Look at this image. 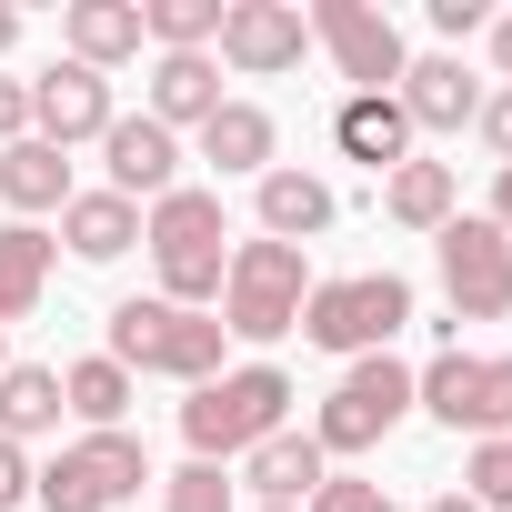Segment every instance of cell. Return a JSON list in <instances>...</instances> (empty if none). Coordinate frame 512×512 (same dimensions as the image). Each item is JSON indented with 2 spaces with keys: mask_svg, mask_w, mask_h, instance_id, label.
<instances>
[{
  "mask_svg": "<svg viewBox=\"0 0 512 512\" xmlns=\"http://www.w3.org/2000/svg\"><path fill=\"white\" fill-rule=\"evenodd\" d=\"M332 151L362 161L372 181H392V171L412 161V121H402V101H392V91H352V101L332 111Z\"/></svg>",
  "mask_w": 512,
  "mask_h": 512,
  "instance_id": "ac0fdd59",
  "label": "cell"
},
{
  "mask_svg": "<svg viewBox=\"0 0 512 512\" xmlns=\"http://www.w3.org/2000/svg\"><path fill=\"white\" fill-rule=\"evenodd\" d=\"M231 472H241V492H251V502H292V512L332 482V462H322V442H312V432H272L262 452H241Z\"/></svg>",
  "mask_w": 512,
  "mask_h": 512,
  "instance_id": "ffe728a7",
  "label": "cell"
},
{
  "mask_svg": "<svg viewBox=\"0 0 512 512\" xmlns=\"http://www.w3.org/2000/svg\"><path fill=\"white\" fill-rule=\"evenodd\" d=\"M402 422H412V362L362 352V362H342L332 402L312 412V442H322V462H352V452H382Z\"/></svg>",
  "mask_w": 512,
  "mask_h": 512,
  "instance_id": "8992f818",
  "label": "cell"
},
{
  "mask_svg": "<svg viewBox=\"0 0 512 512\" xmlns=\"http://www.w3.org/2000/svg\"><path fill=\"white\" fill-rule=\"evenodd\" d=\"M492 71H502V91H512V11L492 21Z\"/></svg>",
  "mask_w": 512,
  "mask_h": 512,
  "instance_id": "e575fe53",
  "label": "cell"
},
{
  "mask_svg": "<svg viewBox=\"0 0 512 512\" xmlns=\"http://www.w3.org/2000/svg\"><path fill=\"white\" fill-rule=\"evenodd\" d=\"M71 412H61V372L51 362H11V372H0V442H51Z\"/></svg>",
  "mask_w": 512,
  "mask_h": 512,
  "instance_id": "cb8c5ba5",
  "label": "cell"
},
{
  "mask_svg": "<svg viewBox=\"0 0 512 512\" xmlns=\"http://www.w3.org/2000/svg\"><path fill=\"white\" fill-rule=\"evenodd\" d=\"M141 482H151L141 432H81L31 472V502L41 512H121V502H141Z\"/></svg>",
  "mask_w": 512,
  "mask_h": 512,
  "instance_id": "52a82bcc",
  "label": "cell"
},
{
  "mask_svg": "<svg viewBox=\"0 0 512 512\" xmlns=\"http://www.w3.org/2000/svg\"><path fill=\"white\" fill-rule=\"evenodd\" d=\"M101 191H121V201H161V191H181V131H161L151 111H121L111 131H101Z\"/></svg>",
  "mask_w": 512,
  "mask_h": 512,
  "instance_id": "4fadbf2b",
  "label": "cell"
},
{
  "mask_svg": "<svg viewBox=\"0 0 512 512\" xmlns=\"http://www.w3.org/2000/svg\"><path fill=\"white\" fill-rule=\"evenodd\" d=\"M121 121V101H111V81L101 71H81V61H51L41 81H31V141H51V151H101V131Z\"/></svg>",
  "mask_w": 512,
  "mask_h": 512,
  "instance_id": "7c38bea8",
  "label": "cell"
},
{
  "mask_svg": "<svg viewBox=\"0 0 512 512\" xmlns=\"http://www.w3.org/2000/svg\"><path fill=\"white\" fill-rule=\"evenodd\" d=\"M402 322H412V282L402 272H342V282H312V302H302V342L332 352V362L392 352Z\"/></svg>",
  "mask_w": 512,
  "mask_h": 512,
  "instance_id": "5b68a950",
  "label": "cell"
},
{
  "mask_svg": "<svg viewBox=\"0 0 512 512\" xmlns=\"http://www.w3.org/2000/svg\"><path fill=\"white\" fill-rule=\"evenodd\" d=\"M382 211H392L402 231H442V221L462 211V181H452V161H422V151H412V161L382 181Z\"/></svg>",
  "mask_w": 512,
  "mask_h": 512,
  "instance_id": "d4e9b609",
  "label": "cell"
},
{
  "mask_svg": "<svg viewBox=\"0 0 512 512\" xmlns=\"http://www.w3.org/2000/svg\"><path fill=\"white\" fill-rule=\"evenodd\" d=\"M131 241H141V201H121V191H71L61 201V251L71 262H121Z\"/></svg>",
  "mask_w": 512,
  "mask_h": 512,
  "instance_id": "7402d4cb",
  "label": "cell"
},
{
  "mask_svg": "<svg viewBox=\"0 0 512 512\" xmlns=\"http://www.w3.org/2000/svg\"><path fill=\"white\" fill-rule=\"evenodd\" d=\"M0 372H11V352H0Z\"/></svg>",
  "mask_w": 512,
  "mask_h": 512,
  "instance_id": "f35d334b",
  "label": "cell"
},
{
  "mask_svg": "<svg viewBox=\"0 0 512 512\" xmlns=\"http://www.w3.org/2000/svg\"><path fill=\"white\" fill-rule=\"evenodd\" d=\"M191 141H201V161H211L221 181H262V171L282 161V121H272L262 101H221Z\"/></svg>",
  "mask_w": 512,
  "mask_h": 512,
  "instance_id": "d6986e66",
  "label": "cell"
},
{
  "mask_svg": "<svg viewBox=\"0 0 512 512\" xmlns=\"http://www.w3.org/2000/svg\"><path fill=\"white\" fill-rule=\"evenodd\" d=\"M0 201H11V221H51V211L71 201V151L11 141V151H0Z\"/></svg>",
  "mask_w": 512,
  "mask_h": 512,
  "instance_id": "603a6c76",
  "label": "cell"
},
{
  "mask_svg": "<svg viewBox=\"0 0 512 512\" xmlns=\"http://www.w3.org/2000/svg\"><path fill=\"white\" fill-rule=\"evenodd\" d=\"M302 302H312V251L292 241H231V272H221V332L231 342H282L302 332Z\"/></svg>",
  "mask_w": 512,
  "mask_h": 512,
  "instance_id": "277c9868",
  "label": "cell"
},
{
  "mask_svg": "<svg viewBox=\"0 0 512 512\" xmlns=\"http://www.w3.org/2000/svg\"><path fill=\"white\" fill-rule=\"evenodd\" d=\"M432 262H442V302H452L442 342H452L462 322H502V312H512V241H502L482 211H452V221L432 231Z\"/></svg>",
  "mask_w": 512,
  "mask_h": 512,
  "instance_id": "9c48e42d",
  "label": "cell"
},
{
  "mask_svg": "<svg viewBox=\"0 0 512 512\" xmlns=\"http://www.w3.org/2000/svg\"><path fill=\"white\" fill-rule=\"evenodd\" d=\"M21 51V11H11V0H0V61H11Z\"/></svg>",
  "mask_w": 512,
  "mask_h": 512,
  "instance_id": "d590c367",
  "label": "cell"
},
{
  "mask_svg": "<svg viewBox=\"0 0 512 512\" xmlns=\"http://www.w3.org/2000/svg\"><path fill=\"white\" fill-rule=\"evenodd\" d=\"M11 141H31V81L0 71V151H11Z\"/></svg>",
  "mask_w": 512,
  "mask_h": 512,
  "instance_id": "4dcf8cb0",
  "label": "cell"
},
{
  "mask_svg": "<svg viewBox=\"0 0 512 512\" xmlns=\"http://www.w3.org/2000/svg\"><path fill=\"white\" fill-rule=\"evenodd\" d=\"M31 472H41V462H31L21 442H0V512H21V502H31Z\"/></svg>",
  "mask_w": 512,
  "mask_h": 512,
  "instance_id": "1f68e13d",
  "label": "cell"
},
{
  "mask_svg": "<svg viewBox=\"0 0 512 512\" xmlns=\"http://www.w3.org/2000/svg\"><path fill=\"white\" fill-rule=\"evenodd\" d=\"M221 312H181V302H161V292H131V302H111V362L141 382V372H161V382H181V392H201L211 372H231L221 362Z\"/></svg>",
  "mask_w": 512,
  "mask_h": 512,
  "instance_id": "3957f363",
  "label": "cell"
},
{
  "mask_svg": "<svg viewBox=\"0 0 512 512\" xmlns=\"http://www.w3.org/2000/svg\"><path fill=\"white\" fill-rule=\"evenodd\" d=\"M302 512H402V502H392L382 482H362V472H332V482H322Z\"/></svg>",
  "mask_w": 512,
  "mask_h": 512,
  "instance_id": "f1b7e54d",
  "label": "cell"
},
{
  "mask_svg": "<svg viewBox=\"0 0 512 512\" xmlns=\"http://www.w3.org/2000/svg\"><path fill=\"white\" fill-rule=\"evenodd\" d=\"M141 251H151V272H161V302L211 312L221 302V272H231V211H221V191H201V181L161 191L141 211Z\"/></svg>",
  "mask_w": 512,
  "mask_h": 512,
  "instance_id": "7a4b0ae2",
  "label": "cell"
},
{
  "mask_svg": "<svg viewBox=\"0 0 512 512\" xmlns=\"http://www.w3.org/2000/svg\"><path fill=\"white\" fill-rule=\"evenodd\" d=\"M432 31L442 41H472V31H492V11H482V0H432Z\"/></svg>",
  "mask_w": 512,
  "mask_h": 512,
  "instance_id": "d6a6232c",
  "label": "cell"
},
{
  "mask_svg": "<svg viewBox=\"0 0 512 512\" xmlns=\"http://www.w3.org/2000/svg\"><path fill=\"white\" fill-rule=\"evenodd\" d=\"M302 51H312L302 0H221V41H211V61H221L231 81H282V71H302Z\"/></svg>",
  "mask_w": 512,
  "mask_h": 512,
  "instance_id": "8fae6325",
  "label": "cell"
},
{
  "mask_svg": "<svg viewBox=\"0 0 512 512\" xmlns=\"http://www.w3.org/2000/svg\"><path fill=\"white\" fill-rule=\"evenodd\" d=\"M292 372L282 362H231V372H211L191 402H181V442H191V462H241V452H262L272 432H292Z\"/></svg>",
  "mask_w": 512,
  "mask_h": 512,
  "instance_id": "6da1fadb",
  "label": "cell"
},
{
  "mask_svg": "<svg viewBox=\"0 0 512 512\" xmlns=\"http://www.w3.org/2000/svg\"><path fill=\"white\" fill-rule=\"evenodd\" d=\"M51 262H61V241H51L41 221H0V332L41 312V292H51Z\"/></svg>",
  "mask_w": 512,
  "mask_h": 512,
  "instance_id": "44dd1931",
  "label": "cell"
},
{
  "mask_svg": "<svg viewBox=\"0 0 512 512\" xmlns=\"http://www.w3.org/2000/svg\"><path fill=\"white\" fill-rule=\"evenodd\" d=\"M151 51H211L221 41V0H141Z\"/></svg>",
  "mask_w": 512,
  "mask_h": 512,
  "instance_id": "4316f807",
  "label": "cell"
},
{
  "mask_svg": "<svg viewBox=\"0 0 512 512\" xmlns=\"http://www.w3.org/2000/svg\"><path fill=\"white\" fill-rule=\"evenodd\" d=\"M151 51V31H141V0H71L61 11V61H81V71H121V61H141Z\"/></svg>",
  "mask_w": 512,
  "mask_h": 512,
  "instance_id": "e0dca14e",
  "label": "cell"
},
{
  "mask_svg": "<svg viewBox=\"0 0 512 512\" xmlns=\"http://www.w3.org/2000/svg\"><path fill=\"white\" fill-rule=\"evenodd\" d=\"M61 412H71L81 432H131V372H121L111 352L71 362V372H61Z\"/></svg>",
  "mask_w": 512,
  "mask_h": 512,
  "instance_id": "484cf974",
  "label": "cell"
},
{
  "mask_svg": "<svg viewBox=\"0 0 512 512\" xmlns=\"http://www.w3.org/2000/svg\"><path fill=\"white\" fill-rule=\"evenodd\" d=\"M492 231H512V171H492V211H482Z\"/></svg>",
  "mask_w": 512,
  "mask_h": 512,
  "instance_id": "836d02e7",
  "label": "cell"
},
{
  "mask_svg": "<svg viewBox=\"0 0 512 512\" xmlns=\"http://www.w3.org/2000/svg\"><path fill=\"white\" fill-rule=\"evenodd\" d=\"M342 221V191L322 181V171H302V161H272L262 181H251V231H262V241H322Z\"/></svg>",
  "mask_w": 512,
  "mask_h": 512,
  "instance_id": "5bb4252c",
  "label": "cell"
},
{
  "mask_svg": "<svg viewBox=\"0 0 512 512\" xmlns=\"http://www.w3.org/2000/svg\"><path fill=\"white\" fill-rule=\"evenodd\" d=\"M472 131H482V151H492V171H512V91H502V81L482 91V111H472Z\"/></svg>",
  "mask_w": 512,
  "mask_h": 512,
  "instance_id": "f546056e",
  "label": "cell"
},
{
  "mask_svg": "<svg viewBox=\"0 0 512 512\" xmlns=\"http://www.w3.org/2000/svg\"><path fill=\"white\" fill-rule=\"evenodd\" d=\"M502 241H512V231H502Z\"/></svg>",
  "mask_w": 512,
  "mask_h": 512,
  "instance_id": "ab89813d",
  "label": "cell"
},
{
  "mask_svg": "<svg viewBox=\"0 0 512 512\" xmlns=\"http://www.w3.org/2000/svg\"><path fill=\"white\" fill-rule=\"evenodd\" d=\"M302 21H312V51H332V71H342L352 91H402L412 51H402L392 11H372V0H312Z\"/></svg>",
  "mask_w": 512,
  "mask_h": 512,
  "instance_id": "30bf717a",
  "label": "cell"
},
{
  "mask_svg": "<svg viewBox=\"0 0 512 512\" xmlns=\"http://www.w3.org/2000/svg\"><path fill=\"white\" fill-rule=\"evenodd\" d=\"M161 512H241V482H231L221 462H181V472L161 482Z\"/></svg>",
  "mask_w": 512,
  "mask_h": 512,
  "instance_id": "83f0119b",
  "label": "cell"
},
{
  "mask_svg": "<svg viewBox=\"0 0 512 512\" xmlns=\"http://www.w3.org/2000/svg\"><path fill=\"white\" fill-rule=\"evenodd\" d=\"M241 512H292V502H241Z\"/></svg>",
  "mask_w": 512,
  "mask_h": 512,
  "instance_id": "74e56055",
  "label": "cell"
},
{
  "mask_svg": "<svg viewBox=\"0 0 512 512\" xmlns=\"http://www.w3.org/2000/svg\"><path fill=\"white\" fill-rule=\"evenodd\" d=\"M412 412H432L442 432H472V442H502L512 432V352H462L442 342L422 372H412Z\"/></svg>",
  "mask_w": 512,
  "mask_h": 512,
  "instance_id": "ba28073f",
  "label": "cell"
},
{
  "mask_svg": "<svg viewBox=\"0 0 512 512\" xmlns=\"http://www.w3.org/2000/svg\"><path fill=\"white\" fill-rule=\"evenodd\" d=\"M221 101H231V91H221V61H211V51H151L141 111H151L161 131H201Z\"/></svg>",
  "mask_w": 512,
  "mask_h": 512,
  "instance_id": "9a60e30c",
  "label": "cell"
},
{
  "mask_svg": "<svg viewBox=\"0 0 512 512\" xmlns=\"http://www.w3.org/2000/svg\"><path fill=\"white\" fill-rule=\"evenodd\" d=\"M422 512H482V502H472V492H432Z\"/></svg>",
  "mask_w": 512,
  "mask_h": 512,
  "instance_id": "8d00e7d4",
  "label": "cell"
},
{
  "mask_svg": "<svg viewBox=\"0 0 512 512\" xmlns=\"http://www.w3.org/2000/svg\"><path fill=\"white\" fill-rule=\"evenodd\" d=\"M402 121H412V141L422 131H472V111H482V81L462 71V51H422L412 71H402Z\"/></svg>",
  "mask_w": 512,
  "mask_h": 512,
  "instance_id": "2e32d148",
  "label": "cell"
}]
</instances>
